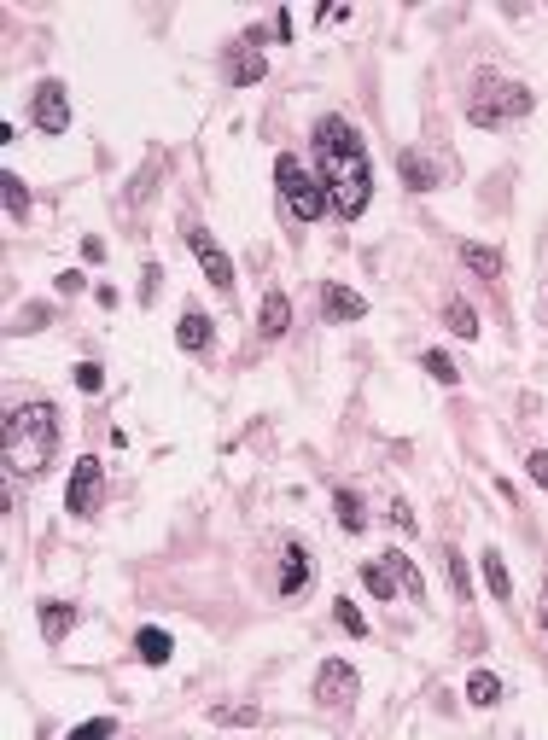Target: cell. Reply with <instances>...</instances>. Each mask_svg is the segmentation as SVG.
<instances>
[{"instance_id":"4fadbf2b","label":"cell","mask_w":548,"mask_h":740,"mask_svg":"<svg viewBox=\"0 0 548 740\" xmlns=\"http://www.w3.org/2000/svg\"><path fill=\"white\" fill-rule=\"evenodd\" d=\"M461 263L479 274V280H502V269H508V257H502L496 245H473V239L461 245Z\"/></svg>"},{"instance_id":"9c48e42d","label":"cell","mask_w":548,"mask_h":740,"mask_svg":"<svg viewBox=\"0 0 548 740\" xmlns=\"http://www.w3.org/2000/svg\"><path fill=\"white\" fill-rule=\"evenodd\" d=\"M304 583H309V554H304V542H286V548H280V583H274V595H280V601H292Z\"/></svg>"},{"instance_id":"ba28073f","label":"cell","mask_w":548,"mask_h":740,"mask_svg":"<svg viewBox=\"0 0 548 740\" xmlns=\"http://www.w3.org/2000/svg\"><path fill=\"white\" fill-rule=\"evenodd\" d=\"M30 117H35V129H41V135H65V129H70V100H65V82H41V88H35Z\"/></svg>"},{"instance_id":"7c38bea8","label":"cell","mask_w":548,"mask_h":740,"mask_svg":"<svg viewBox=\"0 0 548 740\" xmlns=\"http://www.w3.org/2000/svg\"><path fill=\"white\" fill-rule=\"evenodd\" d=\"M257 333H263V338H286V333H292V298H286V292H263Z\"/></svg>"},{"instance_id":"6da1fadb","label":"cell","mask_w":548,"mask_h":740,"mask_svg":"<svg viewBox=\"0 0 548 740\" xmlns=\"http://www.w3.org/2000/svg\"><path fill=\"white\" fill-rule=\"evenodd\" d=\"M315 175H321L327 204L344 222H356L368 210V199H374V158H368V140L356 135V123H344V117L315 123Z\"/></svg>"},{"instance_id":"8992f818","label":"cell","mask_w":548,"mask_h":740,"mask_svg":"<svg viewBox=\"0 0 548 740\" xmlns=\"http://www.w3.org/2000/svg\"><path fill=\"white\" fill-rule=\"evenodd\" d=\"M105 502V467L94 461V455H82L76 467H70V490H65V513H76V519H94Z\"/></svg>"},{"instance_id":"f546056e","label":"cell","mask_w":548,"mask_h":740,"mask_svg":"<svg viewBox=\"0 0 548 740\" xmlns=\"http://www.w3.org/2000/svg\"><path fill=\"white\" fill-rule=\"evenodd\" d=\"M525 467H531V484H537V490H548V449H537Z\"/></svg>"},{"instance_id":"8fae6325","label":"cell","mask_w":548,"mask_h":740,"mask_svg":"<svg viewBox=\"0 0 548 740\" xmlns=\"http://www.w3.org/2000/svg\"><path fill=\"white\" fill-rule=\"evenodd\" d=\"M175 344H181L187 356H205L210 344H216V321H210L205 309H187L181 327H175Z\"/></svg>"},{"instance_id":"e0dca14e","label":"cell","mask_w":548,"mask_h":740,"mask_svg":"<svg viewBox=\"0 0 548 740\" xmlns=\"http://www.w3.org/2000/svg\"><path fill=\"white\" fill-rule=\"evenodd\" d=\"M444 327L455 338H479V309H473L467 298H449L444 303Z\"/></svg>"},{"instance_id":"ffe728a7","label":"cell","mask_w":548,"mask_h":740,"mask_svg":"<svg viewBox=\"0 0 548 740\" xmlns=\"http://www.w3.org/2000/svg\"><path fill=\"white\" fill-rule=\"evenodd\" d=\"M467 700L479 711H490L496 700H502V676H490V671H473V682H467Z\"/></svg>"},{"instance_id":"d6a6232c","label":"cell","mask_w":548,"mask_h":740,"mask_svg":"<svg viewBox=\"0 0 548 740\" xmlns=\"http://www.w3.org/2000/svg\"><path fill=\"white\" fill-rule=\"evenodd\" d=\"M543 315H548V303H543Z\"/></svg>"},{"instance_id":"9a60e30c","label":"cell","mask_w":548,"mask_h":740,"mask_svg":"<svg viewBox=\"0 0 548 740\" xmlns=\"http://www.w3.org/2000/svg\"><path fill=\"white\" fill-rule=\"evenodd\" d=\"M397 169H403V181H409L414 193H432L438 187V169H432V158H420V152H397Z\"/></svg>"},{"instance_id":"4dcf8cb0","label":"cell","mask_w":548,"mask_h":740,"mask_svg":"<svg viewBox=\"0 0 548 740\" xmlns=\"http://www.w3.org/2000/svg\"><path fill=\"white\" fill-rule=\"evenodd\" d=\"M391 525H397V531H414V513H409L403 502H397V507H391Z\"/></svg>"},{"instance_id":"52a82bcc","label":"cell","mask_w":548,"mask_h":740,"mask_svg":"<svg viewBox=\"0 0 548 740\" xmlns=\"http://www.w3.org/2000/svg\"><path fill=\"white\" fill-rule=\"evenodd\" d=\"M187 245H193V257H199V269H205V280H210V286L234 298V263H228V251L216 245V234L193 222V228H187Z\"/></svg>"},{"instance_id":"7a4b0ae2","label":"cell","mask_w":548,"mask_h":740,"mask_svg":"<svg viewBox=\"0 0 548 740\" xmlns=\"http://www.w3.org/2000/svg\"><path fill=\"white\" fill-rule=\"evenodd\" d=\"M59 455V408L53 403H12L0 426V467L6 478H41Z\"/></svg>"},{"instance_id":"d6986e66","label":"cell","mask_w":548,"mask_h":740,"mask_svg":"<svg viewBox=\"0 0 548 740\" xmlns=\"http://www.w3.org/2000/svg\"><path fill=\"white\" fill-rule=\"evenodd\" d=\"M362 583H368V595H379V601H397V572H391V560L362 566Z\"/></svg>"},{"instance_id":"30bf717a","label":"cell","mask_w":548,"mask_h":740,"mask_svg":"<svg viewBox=\"0 0 548 740\" xmlns=\"http://www.w3.org/2000/svg\"><path fill=\"white\" fill-rule=\"evenodd\" d=\"M222 70H228V82L234 88H251V82H263V70H269V59L251 47V41H240V47H228V59H222Z\"/></svg>"},{"instance_id":"83f0119b","label":"cell","mask_w":548,"mask_h":740,"mask_svg":"<svg viewBox=\"0 0 548 740\" xmlns=\"http://www.w3.org/2000/svg\"><path fill=\"white\" fill-rule=\"evenodd\" d=\"M76 391H82V397L105 391V368H100V362H82V368H76Z\"/></svg>"},{"instance_id":"277c9868","label":"cell","mask_w":548,"mask_h":740,"mask_svg":"<svg viewBox=\"0 0 548 740\" xmlns=\"http://www.w3.org/2000/svg\"><path fill=\"white\" fill-rule=\"evenodd\" d=\"M274 181H280V199H286V210H292L298 222H321V210H333L321 175H309L304 158H292V152L274 158Z\"/></svg>"},{"instance_id":"5bb4252c","label":"cell","mask_w":548,"mask_h":740,"mask_svg":"<svg viewBox=\"0 0 548 740\" xmlns=\"http://www.w3.org/2000/svg\"><path fill=\"white\" fill-rule=\"evenodd\" d=\"M76 618H82V612H76L70 601H47V606H41V636H47V641H65L70 630H76Z\"/></svg>"},{"instance_id":"44dd1931","label":"cell","mask_w":548,"mask_h":740,"mask_svg":"<svg viewBox=\"0 0 548 740\" xmlns=\"http://www.w3.org/2000/svg\"><path fill=\"white\" fill-rule=\"evenodd\" d=\"M135 647H140V659H146V665H164V659L175 653V641L164 636V630H140Z\"/></svg>"},{"instance_id":"1f68e13d","label":"cell","mask_w":548,"mask_h":740,"mask_svg":"<svg viewBox=\"0 0 548 740\" xmlns=\"http://www.w3.org/2000/svg\"><path fill=\"white\" fill-rule=\"evenodd\" d=\"M537 624L548 630V577H543V589H537Z\"/></svg>"},{"instance_id":"4316f807","label":"cell","mask_w":548,"mask_h":740,"mask_svg":"<svg viewBox=\"0 0 548 740\" xmlns=\"http://www.w3.org/2000/svg\"><path fill=\"white\" fill-rule=\"evenodd\" d=\"M117 735V717H94V723H76L70 740H111Z\"/></svg>"},{"instance_id":"5b68a950","label":"cell","mask_w":548,"mask_h":740,"mask_svg":"<svg viewBox=\"0 0 548 740\" xmlns=\"http://www.w3.org/2000/svg\"><path fill=\"white\" fill-rule=\"evenodd\" d=\"M315 700L333 711V717H350V706L362 700V676L350 671L344 659H321V671H315Z\"/></svg>"},{"instance_id":"cb8c5ba5","label":"cell","mask_w":548,"mask_h":740,"mask_svg":"<svg viewBox=\"0 0 548 740\" xmlns=\"http://www.w3.org/2000/svg\"><path fill=\"white\" fill-rule=\"evenodd\" d=\"M0 187H6V216H30V187L18 175H0Z\"/></svg>"},{"instance_id":"2e32d148","label":"cell","mask_w":548,"mask_h":740,"mask_svg":"<svg viewBox=\"0 0 548 740\" xmlns=\"http://www.w3.org/2000/svg\"><path fill=\"white\" fill-rule=\"evenodd\" d=\"M327 315H333V321H362V315H368V298H356L350 286L333 280V286H327Z\"/></svg>"},{"instance_id":"f1b7e54d","label":"cell","mask_w":548,"mask_h":740,"mask_svg":"<svg viewBox=\"0 0 548 740\" xmlns=\"http://www.w3.org/2000/svg\"><path fill=\"white\" fill-rule=\"evenodd\" d=\"M449 583H455V595H461V606H467V595H473V577H467V560H461V554H449Z\"/></svg>"},{"instance_id":"484cf974","label":"cell","mask_w":548,"mask_h":740,"mask_svg":"<svg viewBox=\"0 0 548 740\" xmlns=\"http://www.w3.org/2000/svg\"><path fill=\"white\" fill-rule=\"evenodd\" d=\"M333 618H339L344 636H368V618H362V612H356L350 601H333Z\"/></svg>"},{"instance_id":"603a6c76","label":"cell","mask_w":548,"mask_h":740,"mask_svg":"<svg viewBox=\"0 0 548 740\" xmlns=\"http://www.w3.org/2000/svg\"><path fill=\"white\" fill-rule=\"evenodd\" d=\"M420 368L432 373V379H438V385H461V368H455V362H449L444 350H426V356H420Z\"/></svg>"},{"instance_id":"ac0fdd59","label":"cell","mask_w":548,"mask_h":740,"mask_svg":"<svg viewBox=\"0 0 548 740\" xmlns=\"http://www.w3.org/2000/svg\"><path fill=\"white\" fill-rule=\"evenodd\" d=\"M484 583H490V595H496V601H508V595H514V577H508V560H502V554H496V548H484Z\"/></svg>"},{"instance_id":"d4e9b609","label":"cell","mask_w":548,"mask_h":740,"mask_svg":"<svg viewBox=\"0 0 548 740\" xmlns=\"http://www.w3.org/2000/svg\"><path fill=\"white\" fill-rule=\"evenodd\" d=\"M385 560H391V572H397V583H403V589H409L414 601H420V589H426V583H420V572H414V560H409V554H385Z\"/></svg>"},{"instance_id":"3957f363","label":"cell","mask_w":548,"mask_h":740,"mask_svg":"<svg viewBox=\"0 0 548 740\" xmlns=\"http://www.w3.org/2000/svg\"><path fill=\"white\" fill-rule=\"evenodd\" d=\"M467 117L479 129H508V123H525L531 117V88L525 82H508V76H473V94H467Z\"/></svg>"},{"instance_id":"7402d4cb","label":"cell","mask_w":548,"mask_h":740,"mask_svg":"<svg viewBox=\"0 0 548 740\" xmlns=\"http://www.w3.org/2000/svg\"><path fill=\"white\" fill-rule=\"evenodd\" d=\"M333 502H339V525H344V531H350V537H356V531H368V513H362V502H356L350 490H339Z\"/></svg>"}]
</instances>
